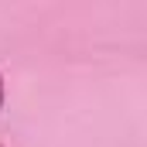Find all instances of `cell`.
Here are the masks:
<instances>
[{"label":"cell","instance_id":"obj_1","mask_svg":"<svg viewBox=\"0 0 147 147\" xmlns=\"http://www.w3.org/2000/svg\"><path fill=\"white\" fill-rule=\"evenodd\" d=\"M0 110H3V79H0Z\"/></svg>","mask_w":147,"mask_h":147}]
</instances>
